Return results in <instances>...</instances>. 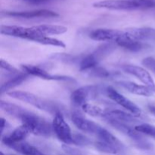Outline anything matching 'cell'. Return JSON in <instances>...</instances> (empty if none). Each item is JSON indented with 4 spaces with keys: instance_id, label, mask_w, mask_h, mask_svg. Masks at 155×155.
<instances>
[{
    "instance_id": "15",
    "label": "cell",
    "mask_w": 155,
    "mask_h": 155,
    "mask_svg": "<svg viewBox=\"0 0 155 155\" xmlns=\"http://www.w3.org/2000/svg\"><path fill=\"white\" fill-rule=\"evenodd\" d=\"M104 118L106 120H113L128 124V125L137 124L139 123V120L137 119V117L134 116L132 114L126 113V112L120 110H105Z\"/></svg>"
},
{
    "instance_id": "20",
    "label": "cell",
    "mask_w": 155,
    "mask_h": 155,
    "mask_svg": "<svg viewBox=\"0 0 155 155\" xmlns=\"http://www.w3.org/2000/svg\"><path fill=\"white\" fill-rule=\"evenodd\" d=\"M37 32L43 36L48 35L63 34L68 31V28L61 25H51V24H42L33 27Z\"/></svg>"
},
{
    "instance_id": "1",
    "label": "cell",
    "mask_w": 155,
    "mask_h": 155,
    "mask_svg": "<svg viewBox=\"0 0 155 155\" xmlns=\"http://www.w3.org/2000/svg\"><path fill=\"white\" fill-rule=\"evenodd\" d=\"M19 120L22 122V125L27 127L30 133L36 136L49 137L54 133L52 124L29 110H26Z\"/></svg>"
},
{
    "instance_id": "35",
    "label": "cell",
    "mask_w": 155,
    "mask_h": 155,
    "mask_svg": "<svg viewBox=\"0 0 155 155\" xmlns=\"http://www.w3.org/2000/svg\"><path fill=\"white\" fill-rule=\"evenodd\" d=\"M1 155H4V154H3V153L2 152V153H1ZM10 155H14V154H10Z\"/></svg>"
},
{
    "instance_id": "17",
    "label": "cell",
    "mask_w": 155,
    "mask_h": 155,
    "mask_svg": "<svg viewBox=\"0 0 155 155\" xmlns=\"http://www.w3.org/2000/svg\"><path fill=\"white\" fill-rule=\"evenodd\" d=\"M117 85L120 87L124 88L126 90L130 92V93L142 96L150 97L154 94V92L146 86L136 84L133 82L130 81H119L117 82Z\"/></svg>"
},
{
    "instance_id": "12",
    "label": "cell",
    "mask_w": 155,
    "mask_h": 155,
    "mask_svg": "<svg viewBox=\"0 0 155 155\" xmlns=\"http://www.w3.org/2000/svg\"><path fill=\"white\" fill-rule=\"evenodd\" d=\"M72 121L74 125L82 132L96 136L101 127L96 123L85 118L81 114L74 113L72 114Z\"/></svg>"
},
{
    "instance_id": "9",
    "label": "cell",
    "mask_w": 155,
    "mask_h": 155,
    "mask_svg": "<svg viewBox=\"0 0 155 155\" xmlns=\"http://www.w3.org/2000/svg\"><path fill=\"white\" fill-rule=\"evenodd\" d=\"M125 35V30L123 31V30H112V29H98L91 32L89 37L95 41L114 42L116 43Z\"/></svg>"
},
{
    "instance_id": "10",
    "label": "cell",
    "mask_w": 155,
    "mask_h": 155,
    "mask_svg": "<svg viewBox=\"0 0 155 155\" xmlns=\"http://www.w3.org/2000/svg\"><path fill=\"white\" fill-rule=\"evenodd\" d=\"M122 70L127 74H131L137 77L139 80H141L144 84L146 85V86H148L154 93H155V83L151 74L146 70L141 67L130 64L123 66Z\"/></svg>"
},
{
    "instance_id": "11",
    "label": "cell",
    "mask_w": 155,
    "mask_h": 155,
    "mask_svg": "<svg viewBox=\"0 0 155 155\" xmlns=\"http://www.w3.org/2000/svg\"><path fill=\"white\" fill-rule=\"evenodd\" d=\"M21 68H23L26 74H29L33 77H37L41 79L48 80H58V81H74V79L71 77H66V76H59V75H52L49 73L47 72L45 70L42 69L41 68L35 65L30 64H22Z\"/></svg>"
},
{
    "instance_id": "23",
    "label": "cell",
    "mask_w": 155,
    "mask_h": 155,
    "mask_svg": "<svg viewBox=\"0 0 155 155\" xmlns=\"http://www.w3.org/2000/svg\"><path fill=\"white\" fill-rule=\"evenodd\" d=\"M11 148L22 155H45L36 147L25 142L12 145Z\"/></svg>"
},
{
    "instance_id": "3",
    "label": "cell",
    "mask_w": 155,
    "mask_h": 155,
    "mask_svg": "<svg viewBox=\"0 0 155 155\" xmlns=\"http://www.w3.org/2000/svg\"><path fill=\"white\" fill-rule=\"evenodd\" d=\"M7 95L15 99L22 101L24 102L30 104L39 110L48 112L50 114H55L61 112L60 106L54 101H48L45 98H40L33 93L23 91H15V92H7Z\"/></svg>"
},
{
    "instance_id": "29",
    "label": "cell",
    "mask_w": 155,
    "mask_h": 155,
    "mask_svg": "<svg viewBox=\"0 0 155 155\" xmlns=\"http://www.w3.org/2000/svg\"><path fill=\"white\" fill-rule=\"evenodd\" d=\"M90 75L95 77H101V78H107L110 77L111 74L103 68H99V67H95V68L91 69Z\"/></svg>"
},
{
    "instance_id": "34",
    "label": "cell",
    "mask_w": 155,
    "mask_h": 155,
    "mask_svg": "<svg viewBox=\"0 0 155 155\" xmlns=\"http://www.w3.org/2000/svg\"><path fill=\"white\" fill-rule=\"evenodd\" d=\"M148 110L155 116V106L154 105H148Z\"/></svg>"
},
{
    "instance_id": "13",
    "label": "cell",
    "mask_w": 155,
    "mask_h": 155,
    "mask_svg": "<svg viewBox=\"0 0 155 155\" xmlns=\"http://www.w3.org/2000/svg\"><path fill=\"white\" fill-rule=\"evenodd\" d=\"M6 16L14 17V18H25V19H31V18H49L58 17L59 15L56 12L50 10H36L31 12H5L2 15Z\"/></svg>"
},
{
    "instance_id": "22",
    "label": "cell",
    "mask_w": 155,
    "mask_h": 155,
    "mask_svg": "<svg viewBox=\"0 0 155 155\" xmlns=\"http://www.w3.org/2000/svg\"><path fill=\"white\" fill-rule=\"evenodd\" d=\"M29 74H26V73H21L18 75L15 76L13 78L10 79L8 81L5 82V83L2 84L1 86V94H3L4 92H7L9 89H12L13 88L16 87V86H19L21 83H24V81L28 79Z\"/></svg>"
},
{
    "instance_id": "30",
    "label": "cell",
    "mask_w": 155,
    "mask_h": 155,
    "mask_svg": "<svg viewBox=\"0 0 155 155\" xmlns=\"http://www.w3.org/2000/svg\"><path fill=\"white\" fill-rule=\"evenodd\" d=\"M73 138H74V145H75L85 146V145H88L92 143V142L87 137L81 134L74 135Z\"/></svg>"
},
{
    "instance_id": "33",
    "label": "cell",
    "mask_w": 155,
    "mask_h": 155,
    "mask_svg": "<svg viewBox=\"0 0 155 155\" xmlns=\"http://www.w3.org/2000/svg\"><path fill=\"white\" fill-rule=\"evenodd\" d=\"M2 124H1V133H3V131H4V129H5V127H6V124H7V122H6L5 120L4 119H3V118H2Z\"/></svg>"
},
{
    "instance_id": "5",
    "label": "cell",
    "mask_w": 155,
    "mask_h": 155,
    "mask_svg": "<svg viewBox=\"0 0 155 155\" xmlns=\"http://www.w3.org/2000/svg\"><path fill=\"white\" fill-rule=\"evenodd\" d=\"M101 89L97 85H89L80 87L72 92L71 95V101L75 105L83 106L89 101L96 99L101 93Z\"/></svg>"
},
{
    "instance_id": "7",
    "label": "cell",
    "mask_w": 155,
    "mask_h": 155,
    "mask_svg": "<svg viewBox=\"0 0 155 155\" xmlns=\"http://www.w3.org/2000/svg\"><path fill=\"white\" fill-rule=\"evenodd\" d=\"M1 33L7 35V36L21 38V39H28L31 41H35V39L37 37L43 36L36 31L33 27H20V26L2 25L1 27Z\"/></svg>"
},
{
    "instance_id": "16",
    "label": "cell",
    "mask_w": 155,
    "mask_h": 155,
    "mask_svg": "<svg viewBox=\"0 0 155 155\" xmlns=\"http://www.w3.org/2000/svg\"><path fill=\"white\" fill-rule=\"evenodd\" d=\"M30 132L27 127L24 125L18 127L8 135L2 138V143L11 148L12 145L21 143L25 140L26 138L29 136Z\"/></svg>"
},
{
    "instance_id": "26",
    "label": "cell",
    "mask_w": 155,
    "mask_h": 155,
    "mask_svg": "<svg viewBox=\"0 0 155 155\" xmlns=\"http://www.w3.org/2000/svg\"><path fill=\"white\" fill-rule=\"evenodd\" d=\"M82 109L85 113L91 115L93 117H104V114H105V110H103L101 107H98L96 105H94L92 104H85L84 105L82 106Z\"/></svg>"
},
{
    "instance_id": "24",
    "label": "cell",
    "mask_w": 155,
    "mask_h": 155,
    "mask_svg": "<svg viewBox=\"0 0 155 155\" xmlns=\"http://www.w3.org/2000/svg\"><path fill=\"white\" fill-rule=\"evenodd\" d=\"M99 60L96 58V56L92 53V54L86 55L81 60L80 64V71H87L95 68L98 65Z\"/></svg>"
},
{
    "instance_id": "27",
    "label": "cell",
    "mask_w": 155,
    "mask_h": 155,
    "mask_svg": "<svg viewBox=\"0 0 155 155\" xmlns=\"http://www.w3.org/2000/svg\"><path fill=\"white\" fill-rule=\"evenodd\" d=\"M136 131L155 139V127L148 124H142L134 127Z\"/></svg>"
},
{
    "instance_id": "28",
    "label": "cell",
    "mask_w": 155,
    "mask_h": 155,
    "mask_svg": "<svg viewBox=\"0 0 155 155\" xmlns=\"http://www.w3.org/2000/svg\"><path fill=\"white\" fill-rule=\"evenodd\" d=\"M95 146L98 151H101V152L107 153V154H115L119 153V151L114 148V147L110 146L108 144L105 143V142H101V141H97L95 142Z\"/></svg>"
},
{
    "instance_id": "18",
    "label": "cell",
    "mask_w": 155,
    "mask_h": 155,
    "mask_svg": "<svg viewBox=\"0 0 155 155\" xmlns=\"http://www.w3.org/2000/svg\"><path fill=\"white\" fill-rule=\"evenodd\" d=\"M96 138L98 139V141L105 142V143L108 144L110 146L116 148L119 152L123 151L124 149V148H125L124 144L117 138L115 137L113 134L109 133L107 130H105L103 127H101V130L98 133V134L96 135Z\"/></svg>"
},
{
    "instance_id": "6",
    "label": "cell",
    "mask_w": 155,
    "mask_h": 155,
    "mask_svg": "<svg viewBox=\"0 0 155 155\" xmlns=\"http://www.w3.org/2000/svg\"><path fill=\"white\" fill-rule=\"evenodd\" d=\"M53 131L58 139L64 143L65 145H74V135L71 133V128L67 124L61 112L54 114V120L52 121Z\"/></svg>"
},
{
    "instance_id": "31",
    "label": "cell",
    "mask_w": 155,
    "mask_h": 155,
    "mask_svg": "<svg viewBox=\"0 0 155 155\" xmlns=\"http://www.w3.org/2000/svg\"><path fill=\"white\" fill-rule=\"evenodd\" d=\"M0 65H1L0 67H1L2 69L4 70V71H7L8 73H9V74H12V75L16 76V75H18V74H21V73H19V71L16 69V68H14L13 66H12L10 64H8L7 61H5L1 60Z\"/></svg>"
},
{
    "instance_id": "2",
    "label": "cell",
    "mask_w": 155,
    "mask_h": 155,
    "mask_svg": "<svg viewBox=\"0 0 155 155\" xmlns=\"http://www.w3.org/2000/svg\"><path fill=\"white\" fill-rule=\"evenodd\" d=\"M93 7L111 10H139L155 7V0H104L95 2Z\"/></svg>"
},
{
    "instance_id": "8",
    "label": "cell",
    "mask_w": 155,
    "mask_h": 155,
    "mask_svg": "<svg viewBox=\"0 0 155 155\" xmlns=\"http://www.w3.org/2000/svg\"><path fill=\"white\" fill-rule=\"evenodd\" d=\"M105 91L107 95L112 100V101L116 102L117 104L120 105L121 107L127 109V110H129L132 114L137 117H140L141 115H142V110L140 109V107H138L135 103H133V101H130L129 98H126L125 96H124V95H121L120 93H119V92L117 90H115L113 87L109 86V87H107V89H105Z\"/></svg>"
},
{
    "instance_id": "19",
    "label": "cell",
    "mask_w": 155,
    "mask_h": 155,
    "mask_svg": "<svg viewBox=\"0 0 155 155\" xmlns=\"http://www.w3.org/2000/svg\"><path fill=\"white\" fill-rule=\"evenodd\" d=\"M126 32V31H125ZM116 44L119 46L123 47L127 50H130L131 51H139L142 50L146 48V47H148V45L145 44L144 42H140V41L133 39L129 36L126 32V35L120 39L119 41L116 42Z\"/></svg>"
},
{
    "instance_id": "14",
    "label": "cell",
    "mask_w": 155,
    "mask_h": 155,
    "mask_svg": "<svg viewBox=\"0 0 155 155\" xmlns=\"http://www.w3.org/2000/svg\"><path fill=\"white\" fill-rule=\"evenodd\" d=\"M127 34L133 39L146 42L151 41L155 42V29L151 27H130L126 29Z\"/></svg>"
},
{
    "instance_id": "32",
    "label": "cell",
    "mask_w": 155,
    "mask_h": 155,
    "mask_svg": "<svg viewBox=\"0 0 155 155\" xmlns=\"http://www.w3.org/2000/svg\"><path fill=\"white\" fill-rule=\"evenodd\" d=\"M142 64L146 68L149 69L150 71H153L155 73V58L152 57H148L145 58L142 61Z\"/></svg>"
},
{
    "instance_id": "4",
    "label": "cell",
    "mask_w": 155,
    "mask_h": 155,
    "mask_svg": "<svg viewBox=\"0 0 155 155\" xmlns=\"http://www.w3.org/2000/svg\"><path fill=\"white\" fill-rule=\"evenodd\" d=\"M107 121L114 128L130 137L135 142L136 145H137L138 148L144 150H148L151 148V144L144 137L143 134L136 131L135 128H133L128 124L117 122L113 120H107Z\"/></svg>"
},
{
    "instance_id": "25",
    "label": "cell",
    "mask_w": 155,
    "mask_h": 155,
    "mask_svg": "<svg viewBox=\"0 0 155 155\" xmlns=\"http://www.w3.org/2000/svg\"><path fill=\"white\" fill-rule=\"evenodd\" d=\"M34 42H38V43L42 44L45 45H52V46H58L61 48H65L66 45L62 41L58 40L54 38L49 37L47 36H40L35 39Z\"/></svg>"
},
{
    "instance_id": "21",
    "label": "cell",
    "mask_w": 155,
    "mask_h": 155,
    "mask_svg": "<svg viewBox=\"0 0 155 155\" xmlns=\"http://www.w3.org/2000/svg\"><path fill=\"white\" fill-rule=\"evenodd\" d=\"M0 107L5 112L17 119H20L23 114L26 111V109L21 106L7 102V101H2V100L0 101Z\"/></svg>"
}]
</instances>
